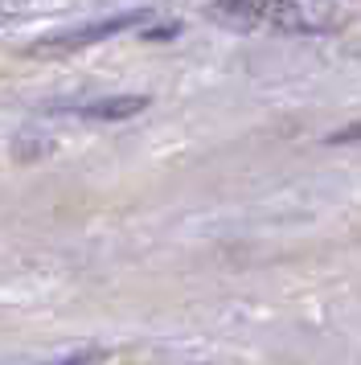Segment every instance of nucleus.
<instances>
[{
	"label": "nucleus",
	"mask_w": 361,
	"mask_h": 365,
	"mask_svg": "<svg viewBox=\"0 0 361 365\" xmlns=\"http://www.w3.org/2000/svg\"><path fill=\"white\" fill-rule=\"evenodd\" d=\"M152 17V9H128V13H119V17H103V21H91V25H78V29H70V34H58V37H46L41 46L49 50H82V46H95V41H107V37L123 34L131 25H140V21Z\"/></svg>",
	"instance_id": "1"
},
{
	"label": "nucleus",
	"mask_w": 361,
	"mask_h": 365,
	"mask_svg": "<svg viewBox=\"0 0 361 365\" xmlns=\"http://www.w3.org/2000/svg\"><path fill=\"white\" fill-rule=\"evenodd\" d=\"M267 17L292 34H316L328 25V13L312 0H267Z\"/></svg>",
	"instance_id": "2"
},
{
	"label": "nucleus",
	"mask_w": 361,
	"mask_h": 365,
	"mask_svg": "<svg viewBox=\"0 0 361 365\" xmlns=\"http://www.w3.org/2000/svg\"><path fill=\"white\" fill-rule=\"evenodd\" d=\"M148 107V95H111V99H91L78 107H54V111H74L78 119L95 123H115V119H136Z\"/></svg>",
	"instance_id": "3"
},
{
	"label": "nucleus",
	"mask_w": 361,
	"mask_h": 365,
	"mask_svg": "<svg viewBox=\"0 0 361 365\" xmlns=\"http://www.w3.org/2000/svg\"><path fill=\"white\" fill-rule=\"evenodd\" d=\"M180 25H161V29H148V34H140L144 41H164V37H177Z\"/></svg>",
	"instance_id": "5"
},
{
	"label": "nucleus",
	"mask_w": 361,
	"mask_h": 365,
	"mask_svg": "<svg viewBox=\"0 0 361 365\" xmlns=\"http://www.w3.org/2000/svg\"><path fill=\"white\" fill-rule=\"evenodd\" d=\"M361 140V123H349V128H337L328 135V144H357Z\"/></svg>",
	"instance_id": "4"
}]
</instances>
